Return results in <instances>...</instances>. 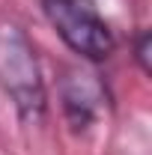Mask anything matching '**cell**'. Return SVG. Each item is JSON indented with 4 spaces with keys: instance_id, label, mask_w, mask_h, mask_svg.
<instances>
[{
    "instance_id": "obj_1",
    "label": "cell",
    "mask_w": 152,
    "mask_h": 155,
    "mask_svg": "<svg viewBox=\"0 0 152 155\" xmlns=\"http://www.w3.org/2000/svg\"><path fill=\"white\" fill-rule=\"evenodd\" d=\"M0 90L24 125H39L48 114V90L30 36L15 21L0 24Z\"/></svg>"
},
{
    "instance_id": "obj_2",
    "label": "cell",
    "mask_w": 152,
    "mask_h": 155,
    "mask_svg": "<svg viewBox=\"0 0 152 155\" xmlns=\"http://www.w3.org/2000/svg\"><path fill=\"white\" fill-rule=\"evenodd\" d=\"M42 12L60 42L87 63H104L116 51V33L93 0H42Z\"/></svg>"
},
{
    "instance_id": "obj_3",
    "label": "cell",
    "mask_w": 152,
    "mask_h": 155,
    "mask_svg": "<svg viewBox=\"0 0 152 155\" xmlns=\"http://www.w3.org/2000/svg\"><path fill=\"white\" fill-rule=\"evenodd\" d=\"M107 101V90L95 72L87 69H69L60 78V107L75 134H87L93 122L101 116Z\"/></svg>"
},
{
    "instance_id": "obj_4",
    "label": "cell",
    "mask_w": 152,
    "mask_h": 155,
    "mask_svg": "<svg viewBox=\"0 0 152 155\" xmlns=\"http://www.w3.org/2000/svg\"><path fill=\"white\" fill-rule=\"evenodd\" d=\"M149 45H152V36L149 30L143 27V30H137V36L131 42V51H134V63H137V69L143 72V75L149 78L152 75V63H149Z\"/></svg>"
}]
</instances>
